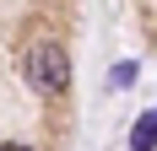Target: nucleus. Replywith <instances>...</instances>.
<instances>
[{
  "instance_id": "7ed1b4c3",
  "label": "nucleus",
  "mask_w": 157,
  "mask_h": 151,
  "mask_svg": "<svg viewBox=\"0 0 157 151\" xmlns=\"http://www.w3.org/2000/svg\"><path fill=\"white\" fill-rule=\"evenodd\" d=\"M0 151H27V146H16V140H0Z\"/></svg>"
},
{
  "instance_id": "f257e3e1",
  "label": "nucleus",
  "mask_w": 157,
  "mask_h": 151,
  "mask_svg": "<svg viewBox=\"0 0 157 151\" xmlns=\"http://www.w3.org/2000/svg\"><path fill=\"white\" fill-rule=\"evenodd\" d=\"M27 81L38 92H65V81H71V60H65L60 43H33L27 54Z\"/></svg>"
},
{
  "instance_id": "f03ea898",
  "label": "nucleus",
  "mask_w": 157,
  "mask_h": 151,
  "mask_svg": "<svg viewBox=\"0 0 157 151\" xmlns=\"http://www.w3.org/2000/svg\"><path fill=\"white\" fill-rule=\"evenodd\" d=\"M157 146V108L136 119V135H130V151H152Z\"/></svg>"
}]
</instances>
